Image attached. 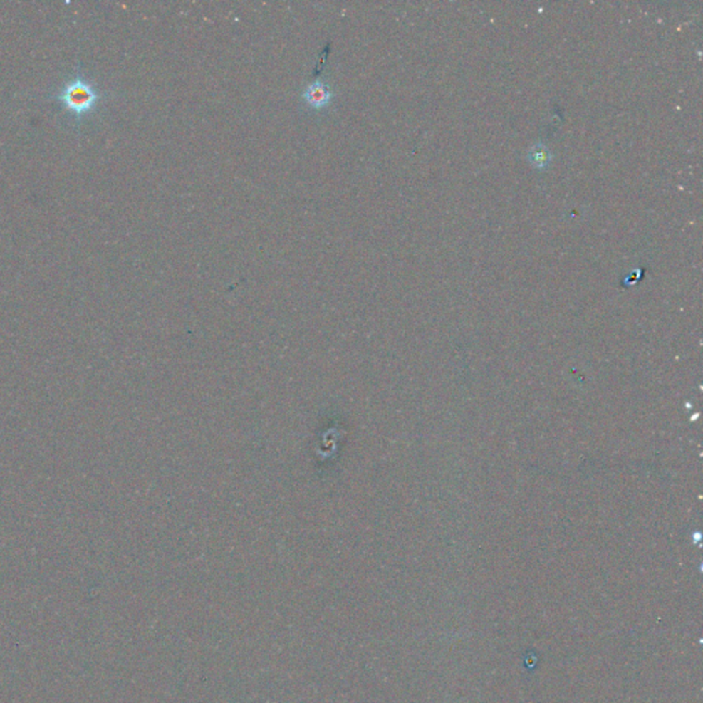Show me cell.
<instances>
[{
	"mask_svg": "<svg viewBox=\"0 0 703 703\" xmlns=\"http://www.w3.org/2000/svg\"><path fill=\"white\" fill-rule=\"evenodd\" d=\"M95 88L90 84V81L84 78L71 80L65 88L61 91L59 100L69 112L75 115H83L90 112L95 106Z\"/></svg>",
	"mask_w": 703,
	"mask_h": 703,
	"instance_id": "6da1fadb",
	"label": "cell"
},
{
	"mask_svg": "<svg viewBox=\"0 0 703 703\" xmlns=\"http://www.w3.org/2000/svg\"><path fill=\"white\" fill-rule=\"evenodd\" d=\"M333 96L334 93L324 84L322 80H316L311 83L305 88L303 94L305 102L315 109H322L324 106H327L333 100Z\"/></svg>",
	"mask_w": 703,
	"mask_h": 703,
	"instance_id": "7a4b0ae2",
	"label": "cell"
},
{
	"mask_svg": "<svg viewBox=\"0 0 703 703\" xmlns=\"http://www.w3.org/2000/svg\"><path fill=\"white\" fill-rule=\"evenodd\" d=\"M526 160L537 171H547L552 162V152L546 145L536 143L528 150Z\"/></svg>",
	"mask_w": 703,
	"mask_h": 703,
	"instance_id": "3957f363",
	"label": "cell"
}]
</instances>
